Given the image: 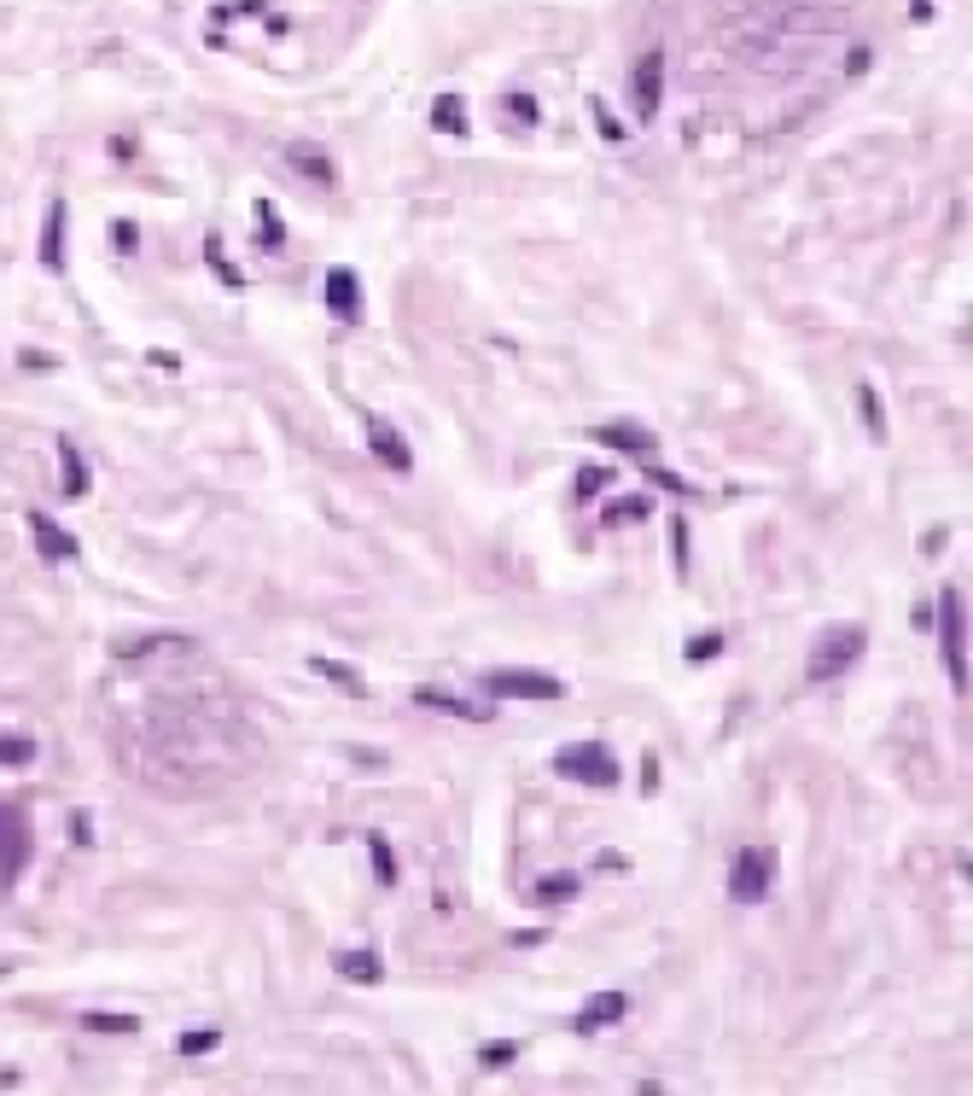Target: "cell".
<instances>
[{"instance_id":"22","label":"cell","mask_w":973,"mask_h":1096,"mask_svg":"<svg viewBox=\"0 0 973 1096\" xmlns=\"http://www.w3.org/2000/svg\"><path fill=\"white\" fill-rule=\"evenodd\" d=\"M577 892H583V881H577V875H542V881H537V898H542V904H571Z\"/></svg>"},{"instance_id":"29","label":"cell","mask_w":973,"mask_h":1096,"mask_svg":"<svg viewBox=\"0 0 973 1096\" xmlns=\"http://www.w3.org/2000/svg\"><path fill=\"white\" fill-rule=\"evenodd\" d=\"M222 1044V1032L216 1027H199V1032H181V1056H210Z\"/></svg>"},{"instance_id":"28","label":"cell","mask_w":973,"mask_h":1096,"mask_svg":"<svg viewBox=\"0 0 973 1096\" xmlns=\"http://www.w3.org/2000/svg\"><path fill=\"white\" fill-rule=\"evenodd\" d=\"M82 1027H88V1032H135L140 1021H135V1015H105V1009H88V1015H82Z\"/></svg>"},{"instance_id":"10","label":"cell","mask_w":973,"mask_h":1096,"mask_svg":"<svg viewBox=\"0 0 973 1096\" xmlns=\"http://www.w3.org/2000/svg\"><path fill=\"white\" fill-rule=\"evenodd\" d=\"M327 309H333V321H356L362 315V280L356 269H327Z\"/></svg>"},{"instance_id":"16","label":"cell","mask_w":973,"mask_h":1096,"mask_svg":"<svg viewBox=\"0 0 973 1096\" xmlns=\"http://www.w3.org/2000/svg\"><path fill=\"white\" fill-rule=\"evenodd\" d=\"M414 700H420V706H432V712H449V718H467V723H484V718H490V706L461 700V694H443V688H420Z\"/></svg>"},{"instance_id":"23","label":"cell","mask_w":973,"mask_h":1096,"mask_svg":"<svg viewBox=\"0 0 973 1096\" xmlns=\"http://www.w3.org/2000/svg\"><path fill=\"white\" fill-rule=\"evenodd\" d=\"M507 117H513V123H519V129H537L542 123V105H537V94H525V88H513V94H507Z\"/></svg>"},{"instance_id":"25","label":"cell","mask_w":973,"mask_h":1096,"mask_svg":"<svg viewBox=\"0 0 973 1096\" xmlns=\"http://www.w3.org/2000/svg\"><path fill=\"white\" fill-rule=\"evenodd\" d=\"M647 514H653V502H647V496H624V502H612V508H606V525H641Z\"/></svg>"},{"instance_id":"31","label":"cell","mask_w":973,"mask_h":1096,"mask_svg":"<svg viewBox=\"0 0 973 1096\" xmlns=\"http://www.w3.org/2000/svg\"><path fill=\"white\" fill-rule=\"evenodd\" d=\"M18 368H24V374H53V368H59V356H53V350H30V344H24V350H18Z\"/></svg>"},{"instance_id":"3","label":"cell","mask_w":973,"mask_h":1096,"mask_svg":"<svg viewBox=\"0 0 973 1096\" xmlns=\"http://www.w3.org/2000/svg\"><path fill=\"white\" fill-rule=\"evenodd\" d=\"M775 887V852L770 846H740L729 863V898L735 904H764Z\"/></svg>"},{"instance_id":"33","label":"cell","mask_w":973,"mask_h":1096,"mask_svg":"<svg viewBox=\"0 0 973 1096\" xmlns=\"http://www.w3.org/2000/svg\"><path fill=\"white\" fill-rule=\"evenodd\" d=\"M717 653H723V636H717V630H711V636H694V642H688V659H694V665L717 659Z\"/></svg>"},{"instance_id":"37","label":"cell","mask_w":973,"mask_h":1096,"mask_svg":"<svg viewBox=\"0 0 973 1096\" xmlns=\"http://www.w3.org/2000/svg\"><path fill=\"white\" fill-rule=\"evenodd\" d=\"M513 1056H519L513 1044H484V1050H478V1062H484V1067H507Z\"/></svg>"},{"instance_id":"38","label":"cell","mask_w":973,"mask_h":1096,"mask_svg":"<svg viewBox=\"0 0 973 1096\" xmlns=\"http://www.w3.org/2000/svg\"><path fill=\"white\" fill-rule=\"evenodd\" d=\"M869 65H874V53H869V47H851V59H845V70H851V76H863Z\"/></svg>"},{"instance_id":"18","label":"cell","mask_w":973,"mask_h":1096,"mask_svg":"<svg viewBox=\"0 0 973 1096\" xmlns=\"http://www.w3.org/2000/svg\"><path fill=\"white\" fill-rule=\"evenodd\" d=\"M59 467H65V496H88V461H82V449L70 444V438H59Z\"/></svg>"},{"instance_id":"34","label":"cell","mask_w":973,"mask_h":1096,"mask_svg":"<svg viewBox=\"0 0 973 1096\" xmlns=\"http://www.w3.org/2000/svg\"><path fill=\"white\" fill-rule=\"evenodd\" d=\"M671 548H676V572L688 578V519H676V525H671Z\"/></svg>"},{"instance_id":"36","label":"cell","mask_w":973,"mask_h":1096,"mask_svg":"<svg viewBox=\"0 0 973 1096\" xmlns=\"http://www.w3.org/2000/svg\"><path fill=\"white\" fill-rule=\"evenodd\" d=\"M111 245H117V251L129 257V251L140 245V228H135V222H117V228H111Z\"/></svg>"},{"instance_id":"20","label":"cell","mask_w":973,"mask_h":1096,"mask_svg":"<svg viewBox=\"0 0 973 1096\" xmlns=\"http://www.w3.org/2000/svg\"><path fill=\"white\" fill-rule=\"evenodd\" d=\"M857 414H863L869 438H886V409H880V391L874 385H857Z\"/></svg>"},{"instance_id":"32","label":"cell","mask_w":973,"mask_h":1096,"mask_svg":"<svg viewBox=\"0 0 973 1096\" xmlns=\"http://www.w3.org/2000/svg\"><path fill=\"white\" fill-rule=\"evenodd\" d=\"M589 117H595V123H601V140H612V146H618V140H624V129H618V117H612V111H606V105L595 100V94H589Z\"/></svg>"},{"instance_id":"24","label":"cell","mask_w":973,"mask_h":1096,"mask_svg":"<svg viewBox=\"0 0 973 1096\" xmlns=\"http://www.w3.org/2000/svg\"><path fill=\"white\" fill-rule=\"evenodd\" d=\"M368 852H373V875H379V887H397V857H391V840H385V834H368Z\"/></svg>"},{"instance_id":"30","label":"cell","mask_w":973,"mask_h":1096,"mask_svg":"<svg viewBox=\"0 0 973 1096\" xmlns=\"http://www.w3.org/2000/svg\"><path fill=\"white\" fill-rule=\"evenodd\" d=\"M606 484H612V467H583V473H577V496L589 502V496H601Z\"/></svg>"},{"instance_id":"19","label":"cell","mask_w":973,"mask_h":1096,"mask_svg":"<svg viewBox=\"0 0 973 1096\" xmlns=\"http://www.w3.org/2000/svg\"><path fill=\"white\" fill-rule=\"evenodd\" d=\"M204 263L216 269V280H222L228 292H239V286H245V274H239L234 263H228V251H222V234H210V240H204Z\"/></svg>"},{"instance_id":"17","label":"cell","mask_w":973,"mask_h":1096,"mask_svg":"<svg viewBox=\"0 0 973 1096\" xmlns=\"http://www.w3.org/2000/svg\"><path fill=\"white\" fill-rule=\"evenodd\" d=\"M333 968L344 974V980H356V986H379V980H385V962L373 957V951H338Z\"/></svg>"},{"instance_id":"15","label":"cell","mask_w":973,"mask_h":1096,"mask_svg":"<svg viewBox=\"0 0 973 1096\" xmlns=\"http://www.w3.org/2000/svg\"><path fill=\"white\" fill-rule=\"evenodd\" d=\"M432 129H437V135H449V140H467L472 135L467 100H461V94H437V100H432Z\"/></svg>"},{"instance_id":"8","label":"cell","mask_w":973,"mask_h":1096,"mask_svg":"<svg viewBox=\"0 0 973 1096\" xmlns=\"http://www.w3.org/2000/svg\"><path fill=\"white\" fill-rule=\"evenodd\" d=\"M30 519V537H35V554H41V560H53V566H65V560H76V554H82V543H76V537H70L65 525H53V519L47 514H24Z\"/></svg>"},{"instance_id":"21","label":"cell","mask_w":973,"mask_h":1096,"mask_svg":"<svg viewBox=\"0 0 973 1096\" xmlns=\"http://www.w3.org/2000/svg\"><path fill=\"white\" fill-rule=\"evenodd\" d=\"M257 245H263V251H280V245H286V228H280V210H274L269 199L257 205Z\"/></svg>"},{"instance_id":"13","label":"cell","mask_w":973,"mask_h":1096,"mask_svg":"<svg viewBox=\"0 0 973 1096\" xmlns=\"http://www.w3.org/2000/svg\"><path fill=\"white\" fill-rule=\"evenodd\" d=\"M41 269L65 274V199H53L47 222H41Z\"/></svg>"},{"instance_id":"2","label":"cell","mask_w":973,"mask_h":1096,"mask_svg":"<svg viewBox=\"0 0 973 1096\" xmlns=\"http://www.w3.org/2000/svg\"><path fill=\"white\" fill-rule=\"evenodd\" d=\"M554 770L566 776V782H583V788H601L612 793L618 788V758H612V747H601V741H577V747H566V753L554 758Z\"/></svg>"},{"instance_id":"9","label":"cell","mask_w":973,"mask_h":1096,"mask_svg":"<svg viewBox=\"0 0 973 1096\" xmlns=\"http://www.w3.org/2000/svg\"><path fill=\"white\" fill-rule=\"evenodd\" d=\"M368 449H373V461H379L385 473H408V467H414L403 432H397L391 420H368Z\"/></svg>"},{"instance_id":"35","label":"cell","mask_w":973,"mask_h":1096,"mask_svg":"<svg viewBox=\"0 0 973 1096\" xmlns=\"http://www.w3.org/2000/svg\"><path fill=\"white\" fill-rule=\"evenodd\" d=\"M70 840L76 846H94V817L88 811H70Z\"/></svg>"},{"instance_id":"4","label":"cell","mask_w":973,"mask_h":1096,"mask_svg":"<svg viewBox=\"0 0 973 1096\" xmlns=\"http://www.w3.org/2000/svg\"><path fill=\"white\" fill-rule=\"evenodd\" d=\"M939 648H944L950 683L968 688V618H962V595H956V589L939 595Z\"/></svg>"},{"instance_id":"5","label":"cell","mask_w":973,"mask_h":1096,"mask_svg":"<svg viewBox=\"0 0 973 1096\" xmlns=\"http://www.w3.org/2000/svg\"><path fill=\"white\" fill-rule=\"evenodd\" d=\"M630 100H636V117L653 123L659 117V100H665V47H647L630 70Z\"/></svg>"},{"instance_id":"26","label":"cell","mask_w":973,"mask_h":1096,"mask_svg":"<svg viewBox=\"0 0 973 1096\" xmlns=\"http://www.w3.org/2000/svg\"><path fill=\"white\" fill-rule=\"evenodd\" d=\"M309 671H321V677H333L338 688H350V694H362V677H356V671H350V665H338V659H321V653H315V659H309Z\"/></svg>"},{"instance_id":"7","label":"cell","mask_w":973,"mask_h":1096,"mask_svg":"<svg viewBox=\"0 0 973 1096\" xmlns=\"http://www.w3.org/2000/svg\"><path fill=\"white\" fill-rule=\"evenodd\" d=\"M589 438L606 444V449H624V455H641V461H653V455H659V438H653L647 426H636V420H606V426H595Z\"/></svg>"},{"instance_id":"14","label":"cell","mask_w":973,"mask_h":1096,"mask_svg":"<svg viewBox=\"0 0 973 1096\" xmlns=\"http://www.w3.org/2000/svg\"><path fill=\"white\" fill-rule=\"evenodd\" d=\"M286 164H292L298 175H309L315 187H338L333 158H327V152H315V146H303V140H292V146H286Z\"/></svg>"},{"instance_id":"12","label":"cell","mask_w":973,"mask_h":1096,"mask_svg":"<svg viewBox=\"0 0 973 1096\" xmlns=\"http://www.w3.org/2000/svg\"><path fill=\"white\" fill-rule=\"evenodd\" d=\"M630 1015V997L624 992H595L583 1009H577V1032H601L612 1027V1021H624Z\"/></svg>"},{"instance_id":"39","label":"cell","mask_w":973,"mask_h":1096,"mask_svg":"<svg viewBox=\"0 0 973 1096\" xmlns=\"http://www.w3.org/2000/svg\"><path fill=\"white\" fill-rule=\"evenodd\" d=\"M146 362H152V368H164V374H181V362H175L169 350H146Z\"/></svg>"},{"instance_id":"27","label":"cell","mask_w":973,"mask_h":1096,"mask_svg":"<svg viewBox=\"0 0 973 1096\" xmlns=\"http://www.w3.org/2000/svg\"><path fill=\"white\" fill-rule=\"evenodd\" d=\"M0 764H12V770L35 764V741H24V735H0Z\"/></svg>"},{"instance_id":"1","label":"cell","mask_w":973,"mask_h":1096,"mask_svg":"<svg viewBox=\"0 0 973 1096\" xmlns=\"http://www.w3.org/2000/svg\"><path fill=\"white\" fill-rule=\"evenodd\" d=\"M863 648H869V630L863 624H834V630H822L816 636V648H810V683H834V677H845L857 659H863Z\"/></svg>"},{"instance_id":"6","label":"cell","mask_w":973,"mask_h":1096,"mask_svg":"<svg viewBox=\"0 0 973 1096\" xmlns=\"http://www.w3.org/2000/svg\"><path fill=\"white\" fill-rule=\"evenodd\" d=\"M484 688H490L496 700H560V694H566V683L548 677V671H490Z\"/></svg>"},{"instance_id":"11","label":"cell","mask_w":973,"mask_h":1096,"mask_svg":"<svg viewBox=\"0 0 973 1096\" xmlns=\"http://www.w3.org/2000/svg\"><path fill=\"white\" fill-rule=\"evenodd\" d=\"M24 852H30V834H24V822L12 805H0V875L12 881L18 869H24Z\"/></svg>"}]
</instances>
